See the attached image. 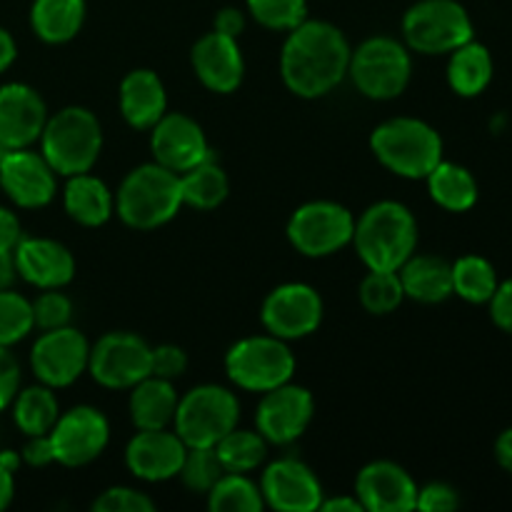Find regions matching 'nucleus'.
Listing matches in <instances>:
<instances>
[{
  "instance_id": "f257e3e1",
  "label": "nucleus",
  "mask_w": 512,
  "mask_h": 512,
  "mask_svg": "<svg viewBox=\"0 0 512 512\" xmlns=\"http://www.w3.org/2000/svg\"><path fill=\"white\" fill-rule=\"evenodd\" d=\"M350 53L353 48L338 25L308 18L285 38L280 50V78L298 98H325L348 78Z\"/></svg>"
},
{
  "instance_id": "f03ea898",
  "label": "nucleus",
  "mask_w": 512,
  "mask_h": 512,
  "mask_svg": "<svg viewBox=\"0 0 512 512\" xmlns=\"http://www.w3.org/2000/svg\"><path fill=\"white\" fill-rule=\"evenodd\" d=\"M355 253L368 270H398L418 248V220L398 200H378L355 220Z\"/></svg>"
},
{
  "instance_id": "7ed1b4c3",
  "label": "nucleus",
  "mask_w": 512,
  "mask_h": 512,
  "mask_svg": "<svg viewBox=\"0 0 512 512\" xmlns=\"http://www.w3.org/2000/svg\"><path fill=\"white\" fill-rule=\"evenodd\" d=\"M180 208V175L155 160L130 170L115 190V215L133 230L163 228Z\"/></svg>"
},
{
  "instance_id": "20e7f679",
  "label": "nucleus",
  "mask_w": 512,
  "mask_h": 512,
  "mask_svg": "<svg viewBox=\"0 0 512 512\" xmlns=\"http://www.w3.org/2000/svg\"><path fill=\"white\" fill-rule=\"evenodd\" d=\"M375 160L405 180H425L443 160V138L430 123L410 115L388 118L370 133Z\"/></svg>"
},
{
  "instance_id": "39448f33",
  "label": "nucleus",
  "mask_w": 512,
  "mask_h": 512,
  "mask_svg": "<svg viewBox=\"0 0 512 512\" xmlns=\"http://www.w3.org/2000/svg\"><path fill=\"white\" fill-rule=\"evenodd\" d=\"M38 143L50 168L63 178H70L95 168L103 153V125L93 110L83 105H65L55 115H48Z\"/></svg>"
},
{
  "instance_id": "423d86ee",
  "label": "nucleus",
  "mask_w": 512,
  "mask_h": 512,
  "mask_svg": "<svg viewBox=\"0 0 512 512\" xmlns=\"http://www.w3.org/2000/svg\"><path fill=\"white\" fill-rule=\"evenodd\" d=\"M348 78L363 98L375 103L395 100L413 78V53L393 35H373L350 53Z\"/></svg>"
},
{
  "instance_id": "0eeeda50",
  "label": "nucleus",
  "mask_w": 512,
  "mask_h": 512,
  "mask_svg": "<svg viewBox=\"0 0 512 512\" xmlns=\"http://www.w3.org/2000/svg\"><path fill=\"white\" fill-rule=\"evenodd\" d=\"M240 400L225 385L203 383L180 395L173 430L188 448H215L238 428Z\"/></svg>"
},
{
  "instance_id": "6e6552de",
  "label": "nucleus",
  "mask_w": 512,
  "mask_h": 512,
  "mask_svg": "<svg viewBox=\"0 0 512 512\" xmlns=\"http://www.w3.org/2000/svg\"><path fill=\"white\" fill-rule=\"evenodd\" d=\"M295 353L290 343L275 335H250L230 345L225 353V375L230 383L248 393H268L293 380Z\"/></svg>"
},
{
  "instance_id": "1a4fd4ad",
  "label": "nucleus",
  "mask_w": 512,
  "mask_h": 512,
  "mask_svg": "<svg viewBox=\"0 0 512 512\" xmlns=\"http://www.w3.org/2000/svg\"><path fill=\"white\" fill-rule=\"evenodd\" d=\"M473 38V18L458 0H418L403 15V43L410 53L448 55Z\"/></svg>"
},
{
  "instance_id": "9d476101",
  "label": "nucleus",
  "mask_w": 512,
  "mask_h": 512,
  "mask_svg": "<svg viewBox=\"0 0 512 512\" xmlns=\"http://www.w3.org/2000/svg\"><path fill=\"white\" fill-rule=\"evenodd\" d=\"M355 215L335 200H310L290 215V245L305 258H330L353 243Z\"/></svg>"
},
{
  "instance_id": "9b49d317",
  "label": "nucleus",
  "mask_w": 512,
  "mask_h": 512,
  "mask_svg": "<svg viewBox=\"0 0 512 512\" xmlns=\"http://www.w3.org/2000/svg\"><path fill=\"white\" fill-rule=\"evenodd\" d=\"M153 348L128 330L105 333L90 345L88 373L100 388L130 390L150 375Z\"/></svg>"
},
{
  "instance_id": "f8f14e48",
  "label": "nucleus",
  "mask_w": 512,
  "mask_h": 512,
  "mask_svg": "<svg viewBox=\"0 0 512 512\" xmlns=\"http://www.w3.org/2000/svg\"><path fill=\"white\" fill-rule=\"evenodd\" d=\"M48 438L55 463L65 468H85L108 448L110 423L95 405H73L58 415Z\"/></svg>"
},
{
  "instance_id": "ddd939ff",
  "label": "nucleus",
  "mask_w": 512,
  "mask_h": 512,
  "mask_svg": "<svg viewBox=\"0 0 512 512\" xmlns=\"http://www.w3.org/2000/svg\"><path fill=\"white\" fill-rule=\"evenodd\" d=\"M325 315L323 298L308 283H283L270 290L260 308V323L265 333L293 343L313 335Z\"/></svg>"
},
{
  "instance_id": "4468645a",
  "label": "nucleus",
  "mask_w": 512,
  "mask_h": 512,
  "mask_svg": "<svg viewBox=\"0 0 512 512\" xmlns=\"http://www.w3.org/2000/svg\"><path fill=\"white\" fill-rule=\"evenodd\" d=\"M90 340L73 325L43 330L30 348V368L38 383L60 390L70 388L88 373Z\"/></svg>"
},
{
  "instance_id": "2eb2a0df",
  "label": "nucleus",
  "mask_w": 512,
  "mask_h": 512,
  "mask_svg": "<svg viewBox=\"0 0 512 512\" xmlns=\"http://www.w3.org/2000/svg\"><path fill=\"white\" fill-rule=\"evenodd\" d=\"M315 418L313 393L303 385L288 383L260 393L258 410H255V430L268 440L270 445H293L305 435Z\"/></svg>"
},
{
  "instance_id": "dca6fc26",
  "label": "nucleus",
  "mask_w": 512,
  "mask_h": 512,
  "mask_svg": "<svg viewBox=\"0 0 512 512\" xmlns=\"http://www.w3.org/2000/svg\"><path fill=\"white\" fill-rule=\"evenodd\" d=\"M0 188L18 208L38 210L53 203L58 193V173L40 150L0 148Z\"/></svg>"
},
{
  "instance_id": "f3484780",
  "label": "nucleus",
  "mask_w": 512,
  "mask_h": 512,
  "mask_svg": "<svg viewBox=\"0 0 512 512\" xmlns=\"http://www.w3.org/2000/svg\"><path fill=\"white\" fill-rule=\"evenodd\" d=\"M260 493L265 508L275 512H315L325 498L318 475L298 458H275L260 473Z\"/></svg>"
},
{
  "instance_id": "a211bd4d",
  "label": "nucleus",
  "mask_w": 512,
  "mask_h": 512,
  "mask_svg": "<svg viewBox=\"0 0 512 512\" xmlns=\"http://www.w3.org/2000/svg\"><path fill=\"white\" fill-rule=\"evenodd\" d=\"M150 153L155 163L183 175L213 155L203 125L185 113H165L150 128Z\"/></svg>"
},
{
  "instance_id": "6ab92c4d",
  "label": "nucleus",
  "mask_w": 512,
  "mask_h": 512,
  "mask_svg": "<svg viewBox=\"0 0 512 512\" xmlns=\"http://www.w3.org/2000/svg\"><path fill=\"white\" fill-rule=\"evenodd\" d=\"M188 445L173 428L138 430L125 445V468L143 483H165L178 478Z\"/></svg>"
},
{
  "instance_id": "aec40b11",
  "label": "nucleus",
  "mask_w": 512,
  "mask_h": 512,
  "mask_svg": "<svg viewBox=\"0 0 512 512\" xmlns=\"http://www.w3.org/2000/svg\"><path fill=\"white\" fill-rule=\"evenodd\" d=\"M353 495L365 512H410L418 503V483L403 465L373 460L360 468Z\"/></svg>"
},
{
  "instance_id": "412c9836",
  "label": "nucleus",
  "mask_w": 512,
  "mask_h": 512,
  "mask_svg": "<svg viewBox=\"0 0 512 512\" xmlns=\"http://www.w3.org/2000/svg\"><path fill=\"white\" fill-rule=\"evenodd\" d=\"M48 123V105L25 83L0 85V148H30Z\"/></svg>"
},
{
  "instance_id": "4be33fe9",
  "label": "nucleus",
  "mask_w": 512,
  "mask_h": 512,
  "mask_svg": "<svg viewBox=\"0 0 512 512\" xmlns=\"http://www.w3.org/2000/svg\"><path fill=\"white\" fill-rule=\"evenodd\" d=\"M195 75L208 90L220 95L235 93L245 78V58L235 38L210 30L195 40L190 50Z\"/></svg>"
},
{
  "instance_id": "5701e85b",
  "label": "nucleus",
  "mask_w": 512,
  "mask_h": 512,
  "mask_svg": "<svg viewBox=\"0 0 512 512\" xmlns=\"http://www.w3.org/2000/svg\"><path fill=\"white\" fill-rule=\"evenodd\" d=\"M18 275L38 290L65 288L75 278V258L60 240L28 238L25 235L13 250Z\"/></svg>"
},
{
  "instance_id": "b1692460",
  "label": "nucleus",
  "mask_w": 512,
  "mask_h": 512,
  "mask_svg": "<svg viewBox=\"0 0 512 512\" xmlns=\"http://www.w3.org/2000/svg\"><path fill=\"white\" fill-rule=\"evenodd\" d=\"M118 108L125 123L135 130H150L168 113V90L150 68H135L120 80Z\"/></svg>"
},
{
  "instance_id": "393cba45",
  "label": "nucleus",
  "mask_w": 512,
  "mask_h": 512,
  "mask_svg": "<svg viewBox=\"0 0 512 512\" xmlns=\"http://www.w3.org/2000/svg\"><path fill=\"white\" fill-rule=\"evenodd\" d=\"M63 208L83 228H100L115 215V193L98 175L78 173L65 178Z\"/></svg>"
},
{
  "instance_id": "a878e982",
  "label": "nucleus",
  "mask_w": 512,
  "mask_h": 512,
  "mask_svg": "<svg viewBox=\"0 0 512 512\" xmlns=\"http://www.w3.org/2000/svg\"><path fill=\"white\" fill-rule=\"evenodd\" d=\"M405 298L423 305L443 303L453 295V263L440 255L413 253L398 268Z\"/></svg>"
},
{
  "instance_id": "bb28decb",
  "label": "nucleus",
  "mask_w": 512,
  "mask_h": 512,
  "mask_svg": "<svg viewBox=\"0 0 512 512\" xmlns=\"http://www.w3.org/2000/svg\"><path fill=\"white\" fill-rule=\"evenodd\" d=\"M178 400L180 393L175 390L173 380L155 378V375L140 380L130 388L128 398V413L135 430L173 428Z\"/></svg>"
},
{
  "instance_id": "cd10ccee",
  "label": "nucleus",
  "mask_w": 512,
  "mask_h": 512,
  "mask_svg": "<svg viewBox=\"0 0 512 512\" xmlns=\"http://www.w3.org/2000/svg\"><path fill=\"white\" fill-rule=\"evenodd\" d=\"M448 55L450 58L445 78H448L450 90L460 95V98H478L480 93H485V88L493 83L495 73V63L488 45L478 43L473 38Z\"/></svg>"
},
{
  "instance_id": "c85d7f7f",
  "label": "nucleus",
  "mask_w": 512,
  "mask_h": 512,
  "mask_svg": "<svg viewBox=\"0 0 512 512\" xmlns=\"http://www.w3.org/2000/svg\"><path fill=\"white\" fill-rule=\"evenodd\" d=\"M85 10V0H35L30 8V25L43 43L63 45L80 33Z\"/></svg>"
},
{
  "instance_id": "c756f323",
  "label": "nucleus",
  "mask_w": 512,
  "mask_h": 512,
  "mask_svg": "<svg viewBox=\"0 0 512 512\" xmlns=\"http://www.w3.org/2000/svg\"><path fill=\"white\" fill-rule=\"evenodd\" d=\"M428 193L448 213H465L478 203V180L465 165L440 160L425 178Z\"/></svg>"
},
{
  "instance_id": "7c9ffc66",
  "label": "nucleus",
  "mask_w": 512,
  "mask_h": 512,
  "mask_svg": "<svg viewBox=\"0 0 512 512\" xmlns=\"http://www.w3.org/2000/svg\"><path fill=\"white\" fill-rule=\"evenodd\" d=\"M180 193L183 205L195 210H215L225 203L230 193V180L223 165L210 155L195 168L180 175Z\"/></svg>"
},
{
  "instance_id": "2f4dec72",
  "label": "nucleus",
  "mask_w": 512,
  "mask_h": 512,
  "mask_svg": "<svg viewBox=\"0 0 512 512\" xmlns=\"http://www.w3.org/2000/svg\"><path fill=\"white\" fill-rule=\"evenodd\" d=\"M60 415V403L55 390L38 383L18 390L13 400V420L25 438L30 435H48Z\"/></svg>"
},
{
  "instance_id": "473e14b6",
  "label": "nucleus",
  "mask_w": 512,
  "mask_h": 512,
  "mask_svg": "<svg viewBox=\"0 0 512 512\" xmlns=\"http://www.w3.org/2000/svg\"><path fill=\"white\" fill-rule=\"evenodd\" d=\"M498 270L483 255H463L453 263V295L470 305H488L498 290Z\"/></svg>"
},
{
  "instance_id": "72a5a7b5",
  "label": "nucleus",
  "mask_w": 512,
  "mask_h": 512,
  "mask_svg": "<svg viewBox=\"0 0 512 512\" xmlns=\"http://www.w3.org/2000/svg\"><path fill=\"white\" fill-rule=\"evenodd\" d=\"M268 448L270 443L258 430L233 428L215 445V453H218L225 473H253L268 460Z\"/></svg>"
},
{
  "instance_id": "f704fd0d",
  "label": "nucleus",
  "mask_w": 512,
  "mask_h": 512,
  "mask_svg": "<svg viewBox=\"0 0 512 512\" xmlns=\"http://www.w3.org/2000/svg\"><path fill=\"white\" fill-rule=\"evenodd\" d=\"M208 508L213 512H263L265 500L260 485L248 473H223L208 490Z\"/></svg>"
},
{
  "instance_id": "c9c22d12",
  "label": "nucleus",
  "mask_w": 512,
  "mask_h": 512,
  "mask_svg": "<svg viewBox=\"0 0 512 512\" xmlns=\"http://www.w3.org/2000/svg\"><path fill=\"white\" fill-rule=\"evenodd\" d=\"M360 305L370 315H390L403 305L405 293L398 270H368L360 283Z\"/></svg>"
},
{
  "instance_id": "e433bc0d",
  "label": "nucleus",
  "mask_w": 512,
  "mask_h": 512,
  "mask_svg": "<svg viewBox=\"0 0 512 512\" xmlns=\"http://www.w3.org/2000/svg\"><path fill=\"white\" fill-rule=\"evenodd\" d=\"M33 328V303L13 288L0 290V348L25 340Z\"/></svg>"
},
{
  "instance_id": "4c0bfd02",
  "label": "nucleus",
  "mask_w": 512,
  "mask_h": 512,
  "mask_svg": "<svg viewBox=\"0 0 512 512\" xmlns=\"http://www.w3.org/2000/svg\"><path fill=\"white\" fill-rule=\"evenodd\" d=\"M250 18L275 33H290L308 20V0H245Z\"/></svg>"
},
{
  "instance_id": "58836bf2",
  "label": "nucleus",
  "mask_w": 512,
  "mask_h": 512,
  "mask_svg": "<svg viewBox=\"0 0 512 512\" xmlns=\"http://www.w3.org/2000/svg\"><path fill=\"white\" fill-rule=\"evenodd\" d=\"M223 473L225 468L215 448H188L178 478L183 480V485L190 493L208 495V490L218 483Z\"/></svg>"
},
{
  "instance_id": "ea45409f",
  "label": "nucleus",
  "mask_w": 512,
  "mask_h": 512,
  "mask_svg": "<svg viewBox=\"0 0 512 512\" xmlns=\"http://www.w3.org/2000/svg\"><path fill=\"white\" fill-rule=\"evenodd\" d=\"M33 303V320L35 328L55 330L65 328L73 320V300L63 293V288L40 290V295Z\"/></svg>"
},
{
  "instance_id": "a19ab883",
  "label": "nucleus",
  "mask_w": 512,
  "mask_h": 512,
  "mask_svg": "<svg viewBox=\"0 0 512 512\" xmlns=\"http://www.w3.org/2000/svg\"><path fill=\"white\" fill-rule=\"evenodd\" d=\"M158 505L145 490L113 485L93 500V512H155Z\"/></svg>"
},
{
  "instance_id": "79ce46f5",
  "label": "nucleus",
  "mask_w": 512,
  "mask_h": 512,
  "mask_svg": "<svg viewBox=\"0 0 512 512\" xmlns=\"http://www.w3.org/2000/svg\"><path fill=\"white\" fill-rule=\"evenodd\" d=\"M188 370V353L175 343H163L153 348V358H150V375L163 380H178L183 378Z\"/></svg>"
},
{
  "instance_id": "37998d69",
  "label": "nucleus",
  "mask_w": 512,
  "mask_h": 512,
  "mask_svg": "<svg viewBox=\"0 0 512 512\" xmlns=\"http://www.w3.org/2000/svg\"><path fill=\"white\" fill-rule=\"evenodd\" d=\"M460 508V493L448 483H428L418 488L415 510L423 512H453Z\"/></svg>"
},
{
  "instance_id": "c03bdc74",
  "label": "nucleus",
  "mask_w": 512,
  "mask_h": 512,
  "mask_svg": "<svg viewBox=\"0 0 512 512\" xmlns=\"http://www.w3.org/2000/svg\"><path fill=\"white\" fill-rule=\"evenodd\" d=\"M20 390V365L10 348H0V413L10 408Z\"/></svg>"
},
{
  "instance_id": "a18cd8bd",
  "label": "nucleus",
  "mask_w": 512,
  "mask_h": 512,
  "mask_svg": "<svg viewBox=\"0 0 512 512\" xmlns=\"http://www.w3.org/2000/svg\"><path fill=\"white\" fill-rule=\"evenodd\" d=\"M490 318L503 333L512 335V278L498 283V290L490 298Z\"/></svg>"
},
{
  "instance_id": "49530a36",
  "label": "nucleus",
  "mask_w": 512,
  "mask_h": 512,
  "mask_svg": "<svg viewBox=\"0 0 512 512\" xmlns=\"http://www.w3.org/2000/svg\"><path fill=\"white\" fill-rule=\"evenodd\" d=\"M20 460L30 468H45V465L55 463L53 445H50L48 435H30L28 443L20 450Z\"/></svg>"
},
{
  "instance_id": "de8ad7c7",
  "label": "nucleus",
  "mask_w": 512,
  "mask_h": 512,
  "mask_svg": "<svg viewBox=\"0 0 512 512\" xmlns=\"http://www.w3.org/2000/svg\"><path fill=\"white\" fill-rule=\"evenodd\" d=\"M25 238L23 225H20V218L10 208L0 205V250L5 253H13L18 248L20 240Z\"/></svg>"
},
{
  "instance_id": "09e8293b",
  "label": "nucleus",
  "mask_w": 512,
  "mask_h": 512,
  "mask_svg": "<svg viewBox=\"0 0 512 512\" xmlns=\"http://www.w3.org/2000/svg\"><path fill=\"white\" fill-rule=\"evenodd\" d=\"M245 25H248L245 13L240 8H233V5H230V8L218 10V15H215L213 20V30H218V33L228 35V38H235V40L245 33Z\"/></svg>"
},
{
  "instance_id": "8fccbe9b",
  "label": "nucleus",
  "mask_w": 512,
  "mask_h": 512,
  "mask_svg": "<svg viewBox=\"0 0 512 512\" xmlns=\"http://www.w3.org/2000/svg\"><path fill=\"white\" fill-rule=\"evenodd\" d=\"M323 512H365L355 495H335V498H323L320 503Z\"/></svg>"
},
{
  "instance_id": "3c124183",
  "label": "nucleus",
  "mask_w": 512,
  "mask_h": 512,
  "mask_svg": "<svg viewBox=\"0 0 512 512\" xmlns=\"http://www.w3.org/2000/svg\"><path fill=\"white\" fill-rule=\"evenodd\" d=\"M495 460L500 463V468L512 473V428L503 430L495 440Z\"/></svg>"
},
{
  "instance_id": "603ef678",
  "label": "nucleus",
  "mask_w": 512,
  "mask_h": 512,
  "mask_svg": "<svg viewBox=\"0 0 512 512\" xmlns=\"http://www.w3.org/2000/svg\"><path fill=\"white\" fill-rule=\"evenodd\" d=\"M15 58H18V45L8 30L0 28V73H5L15 63Z\"/></svg>"
},
{
  "instance_id": "864d4df0",
  "label": "nucleus",
  "mask_w": 512,
  "mask_h": 512,
  "mask_svg": "<svg viewBox=\"0 0 512 512\" xmlns=\"http://www.w3.org/2000/svg\"><path fill=\"white\" fill-rule=\"evenodd\" d=\"M15 278H18V268H15V255L0 250V290L13 288Z\"/></svg>"
},
{
  "instance_id": "5fc2aeb1",
  "label": "nucleus",
  "mask_w": 512,
  "mask_h": 512,
  "mask_svg": "<svg viewBox=\"0 0 512 512\" xmlns=\"http://www.w3.org/2000/svg\"><path fill=\"white\" fill-rule=\"evenodd\" d=\"M15 473H10L8 468L0 465V510L8 508L15 498Z\"/></svg>"
},
{
  "instance_id": "6e6d98bb",
  "label": "nucleus",
  "mask_w": 512,
  "mask_h": 512,
  "mask_svg": "<svg viewBox=\"0 0 512 512\" xmlns=\"http://www.w3.org/2000/svg\"><path fill=\"white\" fill-rule=\"evenodd\" d=\"M20 463H23V460H20V453H13V450H0V465L8 468L10 473H15V470L20 468Z\"/></svg>"
}]
</instances>
